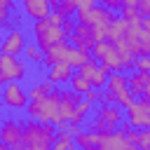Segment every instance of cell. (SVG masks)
<instances>
[{"instance_id":"obj_1","label":"cell","mask_w":150,"mask_h":150,"mask_svg":"<svg viewBox=\"0 0 150 150\" xmlns=\"http://www.w3.org/2000/svg\"><path fill=\"white\" fill-rule=\"evenodd\" d=\"M26 112H28L30 120H38V122H42V124H47V122H52V124H56V127H63V124H66V120H63V115H61V91H59V89H54V91H52L49 96H45V98L30 101L28 108H26Z\"/></svg>"},{"instance_id":"obj_2","label":"cell","mask_w":150,"mask_h":150,"mask_svg":"<svg viewBox=\"0 0 150 150\" xmlns=\"http://www.w3.org/2000/svg\"><path fill=\"white\" fill-rule=\"evenodd\" d=\"M115 19H117L115 12L103 7V5H94L91 9H77V23L91 26L94 35H96V42L108 40V33H110V26H112Z\"/></svg>"},{"instance_id":"obj_3","label":"cell","mask_w":150,"mask_h":150,"mask_svg":"<svg viewBox=\"0 0 150 150\" xmlns=\"http://www.w3.org/2000/svg\"><path fill=\"white\" fill-rule=\"evenodd\" d=\"M105 101H108V103H117V105H122V108H127V105H131V103L136 101L134 91L129 89V75H127L124 70L110 73L108 84H105Z\"/></svg>"},{"instance_id":"obj_4","label":"cell","mask_w":150,"mask_h":150,"mask_svg":"<svg viewBox=\"0 0 150 150\" xmlns=\"http://www.w3.org/2000/svg\"><path fill=\"white\" fill-rule=\"evenodd\" d=\"M56 131L59 127L47 122H38V120H30L26 122V131H23V143H26V150H30L33 145H52L54 138H56Z\"/></svg>"},{"instance_id":"obj_5","label":"cell","mask_w":150,"mask_h":150,"mask_svg":"<svg viewBox=\"0 0 150 150\" xmlns=\"http://www.w3.org/2000/svg\"><path fill=\"white\" fill-rule=\"evenodd\" d=\"M33 35H35V42L40 45V49L47 54L54 45L68 40V35L63 33L61 26H54L49 19H42V21H33Z\"/></svg>"},{"instance_id":"obj_6","label":"cell","mask_w":150,"mask_h":150,"mask_svg":"<svg viewBox=\"0 0 150 150\" xmlns=\"http://www.w3.org/2000/svg\"><path fill=\"white\" fill-rule=\"evenodd\" d=\"M122 117H124L122 105H117V103H101L96 117L91 120V129L94 131H101V134L115 131V127L122 124Z\"/></svg>"},{"instance_id":"obj_7","label":"cell","mask_w":150,"mask_h":150,"mask_svg":"<svg viewBox=\"0 0 150 150\" xmlns=\"http://www.w3.org/2000/svg\"><path fill=\"white\" fill-rule=\"evenodd\" d=\"M91 54H94V59H96L101 66H105L110 73H120V70H124L115 42H110V40H101V42H96V45L91 47Z\"/></svg>"},{"instance_id":"obj_8","label":"cell","mask_w":150,"mask_h":150,"mask_svg":"<svg viewBox=\"0 0 150 150\" xmlns=\"http://www.w3.org/2000/svg\"><path fill=\"white\" fill-rule=\"evenodd\" d=\"M23 77H28V66L23 59L14 56V54H2L0 56V82H21Z\"/></svg>"},{"instance_id":"obj_9","label":"cell","mask_w":150,"mask_h":150,"mask_svg":"<svg viewBox=\"0 0 150 150\" xmlns=\"http://www.w3.org/2000/svg\"><path fill=\"white\" fill-rule=\"evenodd\" d=\"M23 131H26V122L7 115L5 122H2V129H0V141H2L5 145H12L14 150H26Z\"/></svg>"},{"instance_id":"obj_10","label":"cell","mask_w":150,"mask_h":150,"mask_svg":"<svg viewBox=\"0 0 150 150\" xmlns=\"http://www.w3.org/2000/svg\"><path fill=\"white\" fill-rule=\"evenodd\" d=\"M2 103L7 110H26L30 103V96L21 87V82H5L2 84Z\"/></svg>"},{"instance_id":"obj_11","label":"cell","mask_w":150,"mask_h":150,"mask_svg":"<svg viewBox=\"0 0 150 150\" xmlns=\"http://www.w3.org/2000/svg\"><path fill=\"white\" fill-rule=\"evenodd\" d=\"M124 112H127V120L131 122V127L134 129H145V127H150V101H134L131 105H127L124 108Z\"/></svg>"},{"instance_id":"obj_12","label":"cell","mask_w":150,"mask_h":150,"mask_svg":"<svg viewBox=\"0 0 150 150\" xmlns=\"http://www.w3.org/2000/svg\"><path fill=\"white\" fill-rule=\"evenodd\" d=\"M52 0H21V12L26 19L30 21H42V19H49V14L54 12L52 9Z\"/></svg>"},{"instance_id":"obj_13","label":"cell","mask_w":150,"mask_h":150,"mask_svg":"<svg viewBox=\"0 0 150 150\" xmlns=\"http://www.w3.org/2000/svg\"><path fill=\"white\" fill-rule=\"evenodd\" d=\"M26 47H28V42H26V35H23L21 28L7 30V35H5V40H2V54H14V56H19V54L26 52Z\"/></svg>"},{"instance_id":"obj_14","label":"cell","mask_w":150,"mask_h":150,"mask_svg":"<svg viewBox=\"0 0 150 150\" xmlns=\"http://www.w3.org/2000/svg\"><path fill=\"white\" fill-rule=\"evenodd\" d=\"M61 91V115L66 122H73L75 112H77V103L84 98L82 94H77L75 89H59Z\"/></svg>"},{"instance_id":"obj_15","label":"cell","mask_w":150,"mask_h":150,"mask_svg":"<svg viewBox=\"0 0 150 150\" xmlns=\"http://www.w3.org/2000/svg\"><path fill=\"white\" fill-rule=\"evenodd\" d=\"M68 40H70V45L82 47V49H91V47L96 45L94 28H91V26H84V23H77V26H75V30H73V35H70Z\"/></svg>"},{"instance_id":"obj_16","label":"cell","mask_w":150,"mask_h":150,"mask_svg":"<svg viewBox=\"0 0 150 150\" xmlns=\"http://www.w3.org/2000/svg\"><path fill=\"white\" fill-rule=\"evenodd\" d=\"M73 75H75V73H73V66H70V63H66V61L54 63V66H49V68H47V80H52L56 87L68 84Z\"/></svg>"},{"instance_id":"obj_17","label":"cell","mask_w":150,"mask_h":150,"mask_svg":"<svg viewBox=\"0 0 150 150\" xmlns=\"http://www.w3.org/2000/svg\"><path fill=\"white\" fill-rule=\"evenodd\" d=\"M70 47H73V45H68L66 40H63V42H59V45H54V47L45 54V66L49 68V66H54V63L68 61V52H70Z\"/></svg>"},{"instance_id":"obj_18","label":"cell","mask_w":150,"mask_h":150,"mask_svg":"<svg viewBox=\"0 0 150 150\" xmlns=\"http://www.w3.org/2000/svg\"><path fill=\"white\" fill-rule=\"evenodd\" d=\"M115 47H117V54H120V59H122L124 70H134V68H136V59H138V56L131 52L129 42L122 38V40H117V42H115Z\"/></svg>"},{"instance_id":"obj_19","label":"cell","mask_w":150,"mask_h":150,"mask_svg":"<svg viewBox=\"0 0 150 150\" xmlns=\"http://www.w3.org/2000/svg\"><path fill=\"white\" fill-rule=\"evenodd\" d=\"M89 61H94V54H91V49H82V47H70V52H68V61L66 63H70L73 68H82L84 63H89Z\"/></svg>"},{"instance_id":"obj_20","label":"cell","mask_w":150,"mask_h":150,"mask_svg":"<svg viewBox=\"0 0 150 150\" xmlns=\"http://www.w3.org/2000/svg\"><path fill=\"white\" fill-rule=\"evenodd\" d=\"M150 82V73H143V70H134L129 75V89L134 91V96H143L145 87Z\"/></svg>"},{"instance_id":"obj_21","label":"cell","mask_w":150,"mask_h":150,"mask_svg":"<svg viewBox=\"0 0 150 150\" xmlns=\"http://www.w3.org/2000/svg\"><path fill=\"white\" fill-rule=\"evenodd\" d=\"M101 131H80L77 136H75V143L82 148V150H87V148H96V145H101Z\"/></svg>"},{"instance_id":"obj_22","label":"cell","mask_w":150,"mask_h":150,"mask_svg":"<svg viewBox=\"0 0 150 150\" xmlns=\"http://www.w3.org/2000/svg\"><path fill=\"white\" fill-rule=\"evenodd\" d=\"M54 89H56V84H54L52 80H42V82H35V84L28 89V96H30V101H38V98L49 96Z\"/></svg>"},{"instance_id":"obj_23","label":"cell","mask_w":150,"mask_h":150,"mask_svg":"<svg viewBox=\"0 0 150 150\" xmlns=\"http://www.w3.org/2000/svg\"><path fill=\"white\" fill-rule=\"evenodd\" d=\"M127 30H129V21L122 19V16H117V19L112 21V26H110L108 40H110V42H117V40H122V38L127 35Z\"/></svg>"},{"instance_id":"obj_24","label":"cell","mask_w":150,"mask_h":150,"mask_svg":"<svg viewBox=\"0 0 150 150\" xmlns=\"http://www.w3.org/2000/svg\"><path fill=\"white\" fill-rule=\"evenodd\" d=\"M68 87H70V89H75V91H77V94H82V96H84L87 91H91V89H94V84H91L84 75H80V73H75V75L70 77Z\"/></svg>"},{"instance_id":"obj_25","label":"cell","mask_w":150,"mask_h":150,"mask_svg":"<svg viewBox=\"0 0 150 150\" xmlns=\"http://www.w3.org/2000/svg\"><path fill=\"white\" fill-rule=\"evenodd\" d=\"M23 56L30 61V63H45V52L40 49V45L38 42H28V47H26V52H23Z\"/></svg>"},{"instance_id":"obj_26","label":"cell","mask_w":150,"mask_h":150,"mask_svg":"<svg viewBox=\"0 0 150 150\" xmlns=\"http://www.w3.org/2000/svg\"><path fill=\"white\" fill-rule=\"evenodd\" d=\"M54 9H56L61 16L70 19V16H75V12H77V0H63V2H59Z\"/></svg>"},{"instance_id":"obj_27","label":"cell","mask_w":150,"mask_h":150,"mask_svg":"<svg viewBox=\"0 0 150 150\" xmlns=\"http://www.w3.org/2000/svg\"><path fill=\"white\" fill-rule=\"evenodd\" d=\"M122 19H127L129 23H141L143 14H141L138 7H122Z\"/></svg>"},{"instance_id":"obj_28","label":"cell","mask_w":150,"mask_h":150,"mask_svg":"<svg viewBox=\"0 0 150 150\" xmlns=\"http://www.w3.org/2000/svg\"><path fill=\"white\" fill-rule=\"evenodd\" d=\"M14 9V0H0V19L9 21V12Z\"/></svg>"},{"instance_id":"obj_29","label":"cell","mask_w":150,"mask_h":150,"mask_svg":"<svg viewBox=\"0 0 150 150\" xmlns=\"http://www.w3.org/2000/svg\"><path fill=\"white\" fill-rule=\"evenodd\" d=\"M141 150H150V127L141 129V141H138Z\"/></svg>"},{"instance_id":"obj_30","label":"cell","mask_w":150,"mask_h":150,"mask_svg":"<svg viewBox=\"0 0 150 150\" xmlns=\"http://www.w3.org/2000/svg\"><path fill=\"white\" fill-rule=\"evenodd\" d=\"M136 70L150 73V56H138V59H136Z\"/></svg>"},{"instance_id":"obj_31","label":"cell","mask_w":150,"mask_h":150,"mask_svg":"<svg viewBox=\"0 0 150 150\" xmlns=\"http://www.w3.org/2000/svg\"><path fill=\"white\" fill-rule=\"evenodd\" d=\"M75 26H77V23H75V21H73V16H70V19H66V21H63V23H61V28H63V33H66V35H68V38H70V35H73V30H75Z\"/></svg>"},{"instance_id":"obj_32","label":"cell","mask_w":150,"mask_h":150,"mask_svg":"<svg viewBox=\"0 0 150 150\" xmlns=\"http://www.w3.org/2000/svg\"><path fill=\"white\" fill-rule=\"evenodd\" d=\"M98 2L103 7H108V9H112V12L115 9H122V0H98Z\"/></svg>"},{"instance_id":"obj_33","label":"cell","mask_w":150,"mask_h":150,"mask_svg":"<svg viewBox=\"0 0 150 150\" xmlns=\"http://www.w3.org/2000/svg\"><path fill=\"white\" fill-rule=\"evenodd\" d=\"M138 9H141L143 16H150V0H141L138 2Z\"/></svg>"},{"instance_id":"obj_34","label":"cell","mask_w":150,"mask_h":150,"mask_svg":"<svg viewBox=\"0 0 150 150\" xmlns=\"http://www.w3.org/2000/svg\"><path fill=\"white\" fill-rule=\"evenodd\" d=\"M96 5V0H77V9H91Z\"/></svg>"},{"instance_id":"obj_35","label":"cell","mask_w":150,"mask_h":150,"mask_svg":"<svg viewBox=\"0 0 150 150\" xmlns=\"http://www.w3.org/2000/svg\"><path fill=\"white\" fill-rule=\"evenodd\" d=\"M143 28L150 33V16H143Z\"/></svg>"},{"instance_id":"obj_36","label":"cell","mask_w":150,"mask_h":150,"mask_svg":"<svg viewBox=\"0 0 150 150\" xmlns=\"http://www.w3.org/2000/svg\"><path fill=\"white\" fill-rule=\"evenodd\" d=\"M30 150H52V145H33Z\"/></svg>"},{"instance_id":"obj_37","label":"cell","mask_w":150,"mask_h":150,"mask_svg":"<svg viewBox=\"0 0 150 150\" xmlns=\"http://www.w3.org/2000/svg\"><path fill=\"white\" fill-rule=\"evenodd\" d=\"M143 98L150 101V82H148V87H145V91H143Z\"/></svg>"},{"instance_id":"obj_38","label":"cell","mask_w":150,"mask_h":150,"mask_svg":"<svg viewBox=\"0 0 150 150\" xmlns=\"http://www.w3.org/2000/svg\"><path fill=\"white\" fill-rule=\"evenodd\" d=\"M59 2H63V0H52V5H54V7H56V5H59Z\"/></svg>"}]
</instances>
